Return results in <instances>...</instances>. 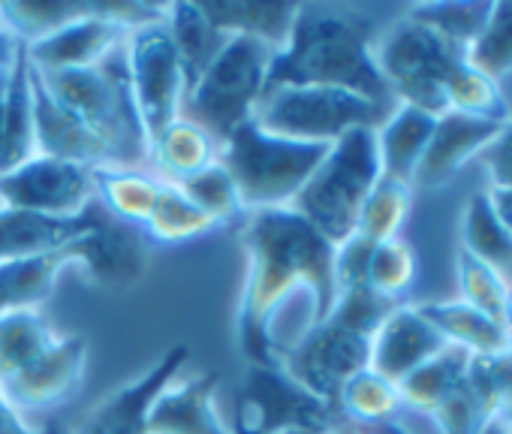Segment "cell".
<instances>
[{
    "label": "cell",
    "instance_id": "obj_1",
    "mask_svg": "<svg viewBox=\"0 0 512 434\" xmlns=\"http://www.w3.org/2000/svg\"><path fill=\"white\" fill-rule=\"evenodd\" d=\"M241 245L238 341L250 365H281L338 302V248L293 208L244 214Z\"/></svg>",
    "mask_w": 512,
    "mask_h": 434
},
{
    "label": "cell",
    "instance_id": "obj_2",
    "mask_svg": "<svg viewBox=\"0 0 512 434\" xmlns=\"http://www.w3.org/2000/svg\"><path fill=\"white\" fill-rule=\"evenodd\" d=\"M407 4H299L293 34L275 52L269 88L329 85L398 106L374 64L380 34Z\"/></svg>",
    "mask_w": 512,
    "mask_h": 434
},
{
    "label": "cell",
    "instance_id": "obj_3",
    "mask_svg": "<svg viewBox=\"0 0 512 434\" xmlns=\"http://www.w3.org/2000/svg\"><path fill=\"white\" fill-rule=\"evenodd\" d=\"M88 341L52 326L43 308L0 314V395L37 422L64 407L85 383Z\"/></svg>",
    "mask_w": 512,
    "mask_h": 434
},
{
    "label": "cell",
    "instance_id": "obj_4",
    "mask_svg": "<svg viewBox=\"0 0 512 434\" xmlns=\"http://www.w3.org/2000/svg\"><path fill=\"white\" fill-rule=\"evenodd\" d=\"M31 76L97 139L106 154V166L148 169V133L130 91L124 46L97 67L58 73H40L31 67Z\"/></svg>",
    "mask_w": 512,
    "mask_h": 434
},
{
    "label": "cell",
    "instance_id": "obj_5",
    "mask_svg": "<svg viewBox=\"0 0 512 434\" xmlns=\"http://www.w3.org/2000/svg\"><path fill=\"white\" fill-rule=\"evenodd\" d=\"M389 311L392 308L374 299L365 287L341 290L332 314L281 359V368L335 410L344 383L368 368L371 338Z\"/></svg>",
    "mask_w": 512,
    "mask_h": 434
},
{
    "label": "cell",
    "instance_id": "obj_6",
    "mask_svg": "<svg viewBox=\"0 0 512 434\" xmlns=\"http://www.w3.org/2000/svg\"><path fill=\"white\" fill-rule=\"evenodd\" d=\"M383 178L377 133L353 130L329 145L323 163L290 205L335 248H344L359 227L362 208Z\"/></svg>",
    "mask_w": 512,
    "mask_h": 434
},
{
    "label": "cell",
    "instance_id": "obj_7",
    "mask_svg": "<svg viewBox=\"0 0 512 434\" xmlns=\"http://www.w3.org/2000/svg\"><path fill=\"white\" fill-rule=\"evenodd\" d=\"M326 151L329 145H311L266 133L250 118L220 145V163L238 187L244 214H250L290 208L323 163Z\"/></svg>",
    "mask_w": 512,
    "mask_h": 434
},
{
    "label": "cell",
    "instance_id": "obj_8",
    "mask_svg": "<svg viewBox=\"0 0 512 434\" xmlns=\"http://www.w3.org/2000/svg\"><path fill=\"white\" fill-rule=\"evenodd\" d=\"M275 52L278 49L260 40L229 37L214 64L184 94L181 118L199 124L223 145L253 118L256 106L266 97Z\"/></svg>",
    "mask_w": 512,
    "mask_h": 434
},
{
    "label": "cell",
    "instance_id": "obj_9",
    "mask_svg": "<svg viewBox=\"0 0 512 434\" xmlns=\"http://www.w3.org/2000/svg\"><path fill=\"white\" fill-rule=\"evenodd\" d=\"M464 58V49L410 16V7H404L374 46V64L392 100L434 118L446 115V85Z\"/></svg>",
    "mask_w": 512,
    "mask_h": 434
},
{
    "label": "cell",
    "instance_id": "obj_10",
    "mask_svg": "<svg viewBox=\"0 0 512 434\" xmlns=\"http://www.w3.org/2000/svg\"><path fill=\"white\" fill-rule=\"evenodd\" d=\"M395 106L374 103L356 91L329 85H275L253 112V121L266 133L335 145L353 130H377Z\"/></svg>",
    "mask_w": 512,
    "mask_h": 434
},
{
    "label": "cell",
    "instance_id": "obj_11",
    "mask_svg": "<svg viewBox=\"0 0 512 434\" xmlns=\"http://www.w3.org/2000/svg\"><path fill=\"white\" fill-rule=\"evenodd\" d=\"M235 422L256 434H326L338 416L281 365H250Z\"/></svg>",
    "mask_w": 512,
    "mask_h": 434
},
{
    "label": "cell",
    "instance_id": "obj_12",
    "mask_svg": "<svg viewBox=\"0 0 512 434\" xmlns=\"http://www.w3.org/2000/svg\"><path fill=\"white\" fill-rule=\"evenodd\" d=\"M127 79L145 124L148 139L160 133L166 124L181 118V103L187 94V76L178 58V49L169 37L166 22L148 25L142 31L127 34Z\"/></svg>",
    "mask_w": 512,
    "mask_h": 434
},
{
    "label": "cell",
    "instance_id": "obj_13",
    "mask_svg": "<svg viewBox=\"0 0 512 434\" xmlns=\"http://www.w3.org/2000/svg\"><path fill=\"white\" fill-rule=\"evenodd\" d=\"M0 199L16 211L70 221V217L85 214L97 202L94 169L73 160L37 154L19 169L0 175Z\"/></svg>",
    "mask_w": 512,
    "mask_h": 434
},
{
    "label": "cell",
    "instance_id": "obj_14",
    "mask_svg": "<svg viewBox=\"0 0 512 434\" xmlns=\"http://www.w3.org/2000/svg\"><path fill=\"white\" fill-rule=\"evenodd\" d=\"M190 362V347H169L148 371L136 380L109 392L100 404L88 410V416L73 428V434H148V416L160 392L184 374Z\"/></svg>",
    "mask_w": 512,
    "mask_h": 434
},
{
    "label": "cell",
    "instance_id": "obj_15",
    "mask_svg": "<svg viewBox=\"0 0 512 434\" xmlns=\"http://www.w3.org/2000/svg\"><path fill=\"white\" fill-rule=\"evenodd\" d=\"M503 124L467 118L458 112H446L437 118L431 142L422 154V163L413 175L416 193L443 190L455 181H461L479 160V154L488 148V142L500 133Z\"/></svg>",
    "mask_w": 512,
    "mask_h": 434
},
{
    "label": "cell",
    "instance_id": "obj_16",
    "mask_svg": "<svg viewBox=\"0 0 512 434\" xmlns=\"http://www.w3.org/2000/svg\"><path fill=\"white\" fill-rule=\"evenodd\" d=\"M76 257V269L88 272L97 284L127 287L133 284L148 263V239L142 230L118 224L109 217L100 202L94 211V224L70 245Z\"/></svg>",
    "mask_w": 512,
    "mask_h": 434
},
{
    "label": "cell",
    "instance_id": "obj_17",
    "mask_svg": "<svg viewBox=\"0 0 512 434\" xmlns=\"http://www.w3.org/2000/svg\"><path fill=\"white\" fill-rule=\"evenodd\" d=\"M446 347H449L446 338L431 326V320L419 311V305H401L380 320L371 338L368 368H374L392 383H401Z\"/></svg>",
    "mask_w": 512,
    "mask_h": 434
},
{
    "label": "cell",
    "instance_id": "obj_18",
    "mask_svg": "<svg viewBox=\"0 0 512 434\" xmlns=\"http://www.w3.org/2000/svg\"><path fill=\"white\" fill-rule=\"evenodd\" d=\"M217 374L175 377L151 407L148 434H235L217 404Z\"/></svg>",
    "mask_w": 512,
    "mask_h": 434
},
{
    "label": "cell",
    "instance_id": "obj_19",
    "mask_svg": "<svg viewBox=\"0 0 512 434\" xmlns=\"http://www.w3.org/2000/svg\"><path fill=\"white\" fill-rule=\"evenodd\" d=\"M124 43H127V34L118 25H112L109 19H103L94 4L91 16L61 28L58 34H52L40 43L25 46V58L40 73L85 70V67H97L100 61H106Z\"/></svg>",
    "mask_w": 512,
    "mask_h": 434
},
{
    "label": "cell",
    "instance_id": "obj_20",
    "mask_svg": "<svg viewBox=\"0 0 512 434\" xmlns=\"http://www.w3.org/2000/svg\"><path fill=\"white\" fill-rule=\"evenodd\" d=\"M431 284L428 266L404 230L401 236L368 248L362 287L389 308L401 305H425V287Z\"/></svg>",
    "mask_w": 512,
    "mask_h": 434
},
{
    "label": "cell",
    "instance_id": "obj_21",
    "mask_svg": "<svg viewBox=\"0 0 512 434\" xmlns=\"http://www.w3.org/2000/svg\"><path fill=\"white\" fill-rule=\"evenodd\" d=\"M34 133V85L25 46L0 70V175L37 157Z\"/></svg>",
    "mask_w": 512,
    "mask_h": 434
},
{
    "label": "cell",
    "instance_id": "obj_22",
    "mask_svg": "<svg viewBox=\"0 0 512 434\" xmlns=\"http://www.w3.org/2000/svg\"><path fill=\"white\" fill-rule=\"evenodd\" d=\"M220 160V142L187 118H175L148 139V169L169 184H184Z\"/></svg>",
    "mask_w": 512,
    "mask_h": 434
},
{
    "label": "cell",
    "instance_id": "obj_23",
    "mask_svg": "<svg viewBox=\"0 0 512 434\" xmlns=\"http://www.w3.org/2000/svg\"><path fill=\"white\" fill-rule=\"evenodd\" d=\"M419 311L431 320V326L446 338V344L470 353L479 362H494L506 359L509 353V329L482 311L470 308L461 299H446V302H428L419 305Z\"/></svg>",
    "mask_w": 512,
    "mask_h": 434
},
{
    "label": "cell",
    "instance_id": "obj_24",
    "mask_svg": "<svg viewBox=\"0 0 512 434\" xmlns=\"http://www.w3.org/2000/svg\"><path fill=\"white\" fill-rule=\"evenodd\" d=\"M211 25L226 37H250L272 49H284L299 4H269V0H220V4H202Z\"/></svg>",
    "mask_w": 512,
    "mask_h": 434
},
{
    "label": "cell",
    "instance_id": "obj_25",
    "mask_svg": "<svg viewBox=\"0 0 512 434\" xmlns=\"http://www.w3.org/2000/svg\"><path fill=\"white\" fill-rule=\"evenodd\" d=\"M437 118L398 103L389 118L374 130L377 133V151H380V166L386 178H398L413 184V175L422 163V154L431 142Z\"/></svg>",
    "mask_w": 512,
    "mask_h": 434
},
{
    "label": "cell",
    "instance_id": "obj_26",
    "mask_svg": "<svg viewBox=\"0 0 512 434\" xmlns=\"http://www.w3.org/2000/svg\"><path fill=\"white\" fill-rule=\"evenodd\" d=\"M458 248L473 254L476 260L497 269L512 284V233L497 221L488 193L485 178L476 181V187L464 196L458 211Z\"/></svg>",
    "mask_w": 512,
    "mask_h": 434
},
{
    "label": "cell",
    "instance_id": "obj_27",
    "mask_svg": "<svg viewBox=\"0 0 512 434\" xmlns=\"http://www.w3.org/2000/svg\"><path fill=\"white\" fill-rule=\"evenodd\" d=\"M94 187H97V202L109 217L133 230H142L154 211L163 181L148 169L103 166L94 169Z\"/></svg>",
    "mask_w": 512,
    "mask_h": 434
},
{
    "label": "cell",
    "instance_id": "obj_28",
    "mask_svg": "<svg viewBox=\"0 0 512 434\" xmlns=\"http://www.w3.org/2000/svg\"><path fill=\"white\" fill-rule=\"evenodd\" d=\"M67 269H76L70 245L55 254L0 263V314L43 308V302L55 293V284Z\"/></svg>",
    "mask_w": 512,
    "mask_h": 434
},
{
    "label": "cell",
    "instance_id": "obj_29",
    "mask_svg": "<svg viewBox=\"0 0 512 434\" xmlns=\"http://www.w3.org/2000/svg\"><path fill=\"white\" fill-rule=\"evenodd\" d=\"M404 410V395L398 383L386 380L374 368L359 371L344 383L335 398V416L359 428H389Z\"/></svg>",
    "mask_w": 512,
    "mask_h": 434
},
{
    "label": "cell",
    "instance_id": "obj_30",
    "mask_svg": "<svg viewBox=\"0 0 512 434\" xmlns=\"http://www.w3.org/2000/svg\"><path fill=\"white\" fill-rule=\"evenodd\" d=\"M220 224L211 214H205L181 184L163 181L160 196L154 202V211L148 217V224L142 227L148 245H187L193 239H205L217 233Z\"/></svg>",
    "mask_w": 512,
    "mask_h": 434
},
{
    "label": "cell",
    "instance_id": "obj_31",
    "mask_svg": "<svg viewBox=\"0 0 512 434\" xmlns=\"http://www.w3.org/2000/svg\"><path fill=\"white\" fill-rule=\"evenodd\" d=\"M166 28H169V37L178 49L181 67L187 76V91H190V85L214 64V58L220 55V49L226 46L229 37L211 25L202 4H184V0L169 4Z\"/></svg>",
    "mask_w": 512,
    "mask_h": 434
},
{
    "label": "cell",
    "instance_id": "obj_32",
    "mask_svg": "<svg viewBox=\"0 0 512 434\" xmlns=\"http://www.w3.org/2000/svg\"><path fill=\"white\" fill-rule=\"evenodd\" d=\"M413 208H416L413 184L383 175L377 181V187L371 190L365 208H362V217H359V227H356L353 242L374 248L380 242H389V239L401 236L410 227Z\"/></svg>",
    "mask_w": 512,
    "mask_h": 434
},
{
    "label": "cell",
    "instance_id": "obj_33",
    "mask_svg": "<svg viewBox=\"0 0 512 434\" xmlns=\"http://www.w3.org/2000/svg\"><path fill=\"white\" fill-rule=\"evenodd\" d=\"M94 4L88 0H0V19L7 25V34L19 43V46H31L40 43L52 34H58L61 28L91 16Z\"/></svg>",
    "mask_w": 512,
    "mask_h": 434
},
{
    "label": "cell",
    "instance_id": "obj_34",
    "mask_svg": "<svg viewBox=\"0 0 512 434\" xmlns=\"http://www.w3.org/2000/svg\"><path fill=\"white\" fill-rule=\"evenodd\" d=\"M476 362L479 359H473L470 353H464V350L449 344L443 353H437L431 362H425L407 380L398 383V389L404 395V404L437 410L449 395H455L470 380Z\"/></svg>",
    "mask_w": 512,
    "mask_h": 434
},
{
    "label": "cell",
    "instance_id": "obj_35",
    "mask_svg": "<svg viewBox=\"0 0 512 434\" xmlns=\"http://www.w3.org/2000/svg\"><path fill=\"white\" fill-rule=\"evenodd\" d=\"M410 16H416L422 25L437 31L452 46L470 52V46L479 40V34L488 25V16L494 4H473V0H431V4H407Z\"/></svg>",
    "mask_w": 512,
    "mask_h": 434
},
{
    "label": "cell",
    "instance_id": "obj_36",
    "mask_svg": "<svg viewBox=\"0 0 512 434\" xmlns=\"http://www.w3.org/2000/svg\"><path fill=\"white\" fill-rule=\"evenodd\" d=\"M446 112H458V115L491 121V124H506V106H503L497 79L473 67L467 58L455 67L446 85Z\"/></svg>",
    "mask_w": 512,
    "mask_h": 434
},
{
    "label": "cell",
    "instance_id": "obj_37",
    "mask_svg": "<svg viewBox=\"0 0 512 434\" xmlns=\"http://www.w3.org/2000/svg\"><path fill=\"white\" fill-rule=\"evenodd\" d=\"M509 290H512V284L497 269H491L488 263H482L473 254L458 248V257H455V293H458L461 302H467L470 308H476L485 317L506 326Z\"/></svg>",
    "mask_w": 512,
    "mask_h": 434
},
{
    "label": "cell",
    "instance_id": "obj_38",
    "mask_svg": "<svg viewBox=\"0 0 512 434\" xmlns=\"http://www.w3.org/2000/svg\"><path fill=\"white\" fill-rule=\"evenodd\" d=\"M181 187L205 214L214 217V221L220 224V230L244 221V205H241L238 187L220 160L214 166L202 169L199 175H193L190 181H184Z\"/></svg>",
    "mask_w": 512,
    "mask_h": 434
},
{
    "label": "cell",
    "instance_id": "obj_39",
    "mask_svg": "<svg viewBox=\"0 0 512 434\" xmlns=\"http://www.w3.org/2000/svg\"><path fill=\"white\" fill-rule=\"evenodd\" d=\"M467 61L491 79L512 73V4H494L485 31L467 52Z\"/></svg>",
    "mask_w": 512,
    "mask_h": 434
},
{
    "label": "cell",
    "instance_id": "obj_40",
    "mask_svg": "<svg viewBox=\"0 0 512 434\" xmlns=\"http://www.w3.org/2000/svg\"><path fill=\"white\" fill-rule=\"evenodd\" d=\"M97 13L109 19L112 25H118L124 34H133L148 25L166 22L169 4H148V0H100Z\"/></svg>",
    "mask_w": 512,
    "mask_h": 434
},
{
    "label": "cell",
    "instance_id": "obj_41",
    "mask_svg": "<svg viewBox=\"0 0 512 434\" xmlns=\"http://www.w3.org/2000/svg\"><path fill=\"white\" fill-rule=\"evenodd\" d=\"M476 166L488 187H512V121L500 127V133L479 154Z\"/></svg>",
    "mask_w": 512,
    "mask_h": 434
},
{
    "label": "cell",
    "instance_id": "obj_42",
    "mask_svg": "<svg viewBox=\"0 0 512 434\" xmlns=\"http://www.w3.org/2000/svg\"><path fill=\"white\" fill-rule=\"evenodd\" d=\"M485 193H488L494 217L512 233V187H488L485 184Z\"/></svg>",
    "mask_w": 512,
    "mask_h": 434
},
{
    "label": "cell",
    "instance_id": "obj_43",
    "mask_svg": "<svg viewBox=\"0 0 512 434\" xmlns=\"http://www.w3.org/2000/svg\"><path fill=\"white\" fill-rule=\"evenodd\" d=\"M19 43L7 34V25H4V19H0V64H10L16 55H19Z\"/></svg>",
    "mask_w": 512,
    "mask_h": 434
},
{
    "label": "cell",
    "instance_id": "obj_44",
    "mask_svg": "<svg viewBox=\"0 0 512 434\" xmlns=\"http://www.w3.org/2000/svg\"><path fill=\"white\" fill-rule=\"evenodd\" d=\"M326 434H395L392 428H359V425H347V422H335Z\"/></svg>",
    "mask_w": 512,
    "mask_h": 434
},
{
    "label": "cell",
    "instance_id": "obj_45",
    "mask_svg": "<svg viewBox=\"0 0 512 434\" xmlns=\"http://www.w3.org/2000/svg\"><path fill=\"white\" fill-rule=\"evenodd\" d=\"M479 434H509V431H506V422H503L500 416H491V419L482 425V431H479Z\"/></svg>",
    "mask_w": 512,
    "mask_h": 434
},
{
    "label": "cell",
    "instance_id": "obj_46",
    "mask_svg": "<svg viewBox=\"0 0 512 434\" xmlns=\"http://www.w3.org/2000/svg\"><path fill=\"white\" fill-rule=\"evenodd\" d=\"M506 329L512 335V290H509V302H506Z\"/></svg>",
    "mask_w": 512,
    "mask_h": 434
},
{
    "label": "cell",
    "instance_id": "obj_47",
    "mask_svg": "<svg viewBox=\"0 0 512 434\" xmlns=\"http://www.w3.org/2000/svg\"><path fill=\"white\" fill-rule=\"evenodd\" d=\"M232 431H235V434H256V431H250V428H244V425H238V422H232Z\"/></svg>",
    "mask_w": 512,
    "mask_h": 434
},
{
    "label": "cell",
    "instance_id": "obj_48",
    "mask_svg": "<svg viewBox=\"0 0 512 434\" xmlns=\"http://www.w3.org/2000/svg\"><path fill=\"white\" fill-rule=\"evenodd\" d=\"M506 362L512 365V335H509V353H506Z\"/></svg>",
    "mask_w": 512,
    "mask_h": 434
},
{
    "label": "cell",
    "instance_id": "obj_49",
    "mask_svg": "<svg viewBox=\"0 0 512 434\" xmlns=\"http://www.w3.org/2000/svg\"><path fill=\"white\" fill-rule=\"evenodd\" d=\"M503 422H506V419H503ZM506 431H509V434H512V422H506Z\"/></svg>",
    "mask_w": 512,
    "mask_h": 434
},
{
    "label": "cell",
    "instance_id": "obj_50",
    "mask_svg": "<svg viewBox=\"0 0 512 434\" xmlns=\"http://www.w3.org/2000/svg\"><path fill=\"white\" fill-rule=\"evenodd\" d=\"M4 67H7V64H0V70H4Z\"/></svg>",
    "mask_w": 512,
    "mask_h": 434
}]
</instances>
